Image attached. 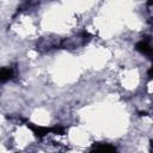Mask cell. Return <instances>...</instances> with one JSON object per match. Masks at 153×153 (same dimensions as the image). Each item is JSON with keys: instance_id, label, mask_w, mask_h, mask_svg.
Here are the masks:
<instances>
[{"instance_id": "obj_1", "label": "cell", "mask_w": 153, "mask_h": 153, "mask_svg": "<svg viewBox=\"0 0 153 153\" xmlns=\"http://www.w3.org/2000/svg\"><path fill=\"white\" fill-rule=\"evenodd\" d=\"M136 49L141 53V54H145V55H147V56H152V48H151V45L146 42V41H141V42H139L137 44H136Z\"/></svg>"}, {"instance_id": "obj_2", "label": "cell", "mask_w": 153, "mask_h": 153, "mask_svg": "<svg viewBox=\"0 0 153 153\" xmlns=\"http://www.w3.org/2000/svg\"><path fill=\"white\" fill-rule=\"evenodd\" d=\"M13 76V69L12 68H2L0 71V82H5L10 80Z\"/></svg>"}, {"instance_id": "obj_3", "label": "cell", "mask_w": 153, "mask_h": 153, "mask_svg": "<svg viewBox=\"0 0 153 153\" xmlns=\"http://www.w3.org/2000/svg\"><path fill=\"white\" fill-rule=\"evenodd\" d=\"M92 151H97V152H114V151H116V148L110 146V145H97V146L94 145Z\"/></svg>"}]
</instances>
